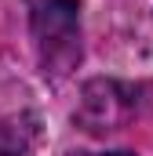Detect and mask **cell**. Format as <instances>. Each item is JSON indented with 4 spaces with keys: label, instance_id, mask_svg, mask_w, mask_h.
I'll return each instance as SVG.
<instances>
[{
    "label": "cell",
    "instance_id": "cell-1",
    "mask_svg": "<svg viewBox=\"0 0 153 156\" xmlns=\"http://www.w3.org/2000/svg\"><path fill=\"white\" fill-rule=\"evenodd\" d=\"M33 40L44 73L66 76L80 62V7L76 0H33Z\"/></svg>",
    "mask_w": 153,
    "mask_h": 156
},
{
    "label": "cell",
    "instance_id": "cell-2",
    "mask_svg": "<svg viewBox=\"0 0 153 156\" xmlns=\"http://www.w3.org/2000/svg\"><path fill=\"white\" fill-rule=\"evenodd\" d=\"M76 156H135V153H128V149H117V153H76Z\"/></svg>",
    "mask_w": 153,
    "mask_h": 156
}]
</instances>
